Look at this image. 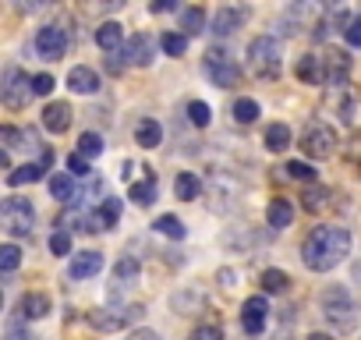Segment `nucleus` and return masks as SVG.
<instances>
[{
	"instance_id": "obj_25",
	"label": "nucleus",
	"mask_w": 361,
	"mask_h": 340,
	"mask_svg": "<svg viewBox=\"0 0 361 340\" xmlns=\"http://www.w3.org/2000/svg\"><path fill=\"white\" fill-rule=\"evenodd\" d=\"M173 192H177V199H185V202L199 199V178L192 174V170H180V174L173 178Z\"/></svg>"
},
{
	"instance_id": "obj_37",
	"label": "nucleus",
	"mask_w": 361,
	"mask_h": 340,
	"mask_svg": "<svg viewBox=\"0 0 361 340\" xmlns=\"http://www.w3.org/2000/svg\"><path fill=\"white\" fill-rule=\"evenodd\" d=\"M18 262H22V252H18L15 245H4V248H0V269H4V273H15Z\"/></svg>"
},
{
	"instance_id": "obj_26",
	"label": "nucleus",
	"mask_w": 361,
	"mask_h": 340,
	"mask_svg": "<svg viewBox=\"0 0 361 340\" xmlns=\"http://www.w3.org/2000/svg\"><path fill=\"white\" fill-rule=\"evenodd\" d=\"M50 195H54L57 202L71 206V202H75V181H71V174H54V178H50Z\"/></svg>"
},
{
	"instance_id": "obj_38",
	"label": "nucleus",
	"mask_w": 361,
	"mask_h": 340,
	"mask_svg": "<svg viewBox=\"0 0 361 340\" xmlns=\"http://www.w3.org/2000/svg\"><path fill=\"white\" fill-rule=\"evenodd\" d=\"M343 159H347L350 166H361V131H354V135L347 138V145H343Z\"/></svg>"
},
{
	"instance_id": "obj_32",
	"label": "nucleus",
	"mask_w": 361,
	"mask_h": 340,
	"mask_svg": "<svg viewBox=\"0 0 361 340\" xmlns=\"http://www.w3.org/2000/svg\"><path fill=\"white\" fill-rule=\"evenodd\" d=\"M152 227H156V231H159L163 238H173V241H180V238L188 234V231H185V224H180L177 217H170V213H166V217H159V220H156Z\"/></svg>"
},
{
	"instance_id": "obj_10",
	"label": "nucleus",
	"mask_w": 361,
	"mask_h": 340,
	"mask_svg": "<svg viewBox=\"0 0 361 340\" xmlns=\"http://www.w3.org/2000/svg\"><path fill=\"white\" fill-rule=\"evenodd\" d=\"M266 315H269V301L262 294H252L245 305H241V326L248 336H259L266 329Z\"/></svg>"
},
{
	"instance_id": "obj_24",
	"label": "nucleus",
	"mask_w": 361,
	"mask_h": 340,
	"mask_svg": "<svg viewBox=\"0 0 361 340\" xmlns=\"http://www.w3.org/2000/svg\"><path fill=\"white\" fill-rule=\"evenodd\" d=\"M262 142H266L269 152H283V149L290 145V128H287L283 121H276V124L266 128V138H262Z\"/></svg>"
},
{
	"instance_id": "obj_17",
	"label": "nucleus",
	"mask_w": 361,
	"mask_h": 340,
	"mask_svg": "<svg viewBox=\"0 0 361 340\" xmlns=\"http://www.w3.org/2000/svg\"><path fill=\"white\" fill-rule=\"evenodd\" d=\"M54 312V305H50V298L47 294H22V301H18V315L22 319H47Z\"/></svg>"
},
{
	"instance_id": "obj_7",
	"label": "nucleus",
	"mask_w": 361,
	"mask_h": 340,
	"mask_svg": "<svg viewBox=\"0 0 361 340\" xmlns=\"http://www.w3.org/2000/svg\"><path fill=\"white\" fill-rule=\"evenodd\" d=\"M29 96H36V92H32V78H29L22 68H8V71H4V85H0V99H4V107L22 110V107L29 103Z\"/></svg>"
},
{
	"instance_id": "obj_28",
	"label": "nucleus",
	"mask_w": 361,
	"mask_h": 340,
	"mask_svg": "<svg viewBox=\"0 0 361 340\" xmlns=\"http://www.w3.org/2000/svg\"><path fill=\"white\" fill-rule=\"evenodd\" d=\"M131 202H135V206H152V202H156V178H152V174L131 185Z\"/></svg>"
},
{
	"instance_id": "obj_46",
	"label": "nucleus",
	"mask_w": 361,
	"mask_h": 340,
	"mask_svg": "<svg viewBox=\"0 0 361 340\" xmlns=\"http://www.w3.org/2000/svg\"><path fill=\"white\" fill-rule=\"evenodd\" d=\"M103 64H106V71H110V75H121V71H124V64H128V57H124V54H106V61H103Z\"/></svg>"
},
{
	"instance_id": "obj_1",
	"label": "nucleus",
	"mask_w": 361,
	"mask_h": 340,
	"mask_svg": "<svg viewBox=\"0 0 361 340\" xmlns=\"http://www.w3.org/2000/svg\"><path fill=\"white\" fill-rule=\"evenodd\" d=\"M347 255H350V231L347 227H315L301 245V259L312 273H329Z\"/></svg>"
},
{
	"instance_id": "obj_29",
	"label": "nucleus",
	"mask_w": 361,
	"mask_h": 340,
	"mask_svg": "<svg viewBox=\"0 0 361 340\" xmlns=\"http://www.w3.org/2000/svg\"><path fill=\"white\" fill-rule=\"evenodd\" d=\"M231 114H234V121H238V124H252V121H259V114H262V110H259V103H255V99L241 96V99L234 103V110H231Z\"/></svg>"
},
{
	"instance_id": "obj_34",
	"label": "nucleus",
	"mask_w": 361,
	"mask_h": 340,
	"mask_svg": "<svg viewBox=\"0 0 361 340\" xmlns=\"http://www.w3.org/2000/svg\"><path fill=\"white\" fill-rule=\"evenodd\" d=\"M138 269H142V262H138L135 255H124V259L114 262V280H124V284H128V280L138 277Z\"/></svg>"
},
{
	"instance_id": "obj_19",
	"label": "nucleus",
	"mask_w": 361,
	"mask_h": 340,
	"mask_svg": "<svg viewBox=\"0 0 361 340\" xmlns=\"http://www.w3.org/2000/svg\"><path fill=\"white\" fill-rule=\"evenodd\" d=\"M294 75H298L305 85H326V78H322V57H312V54L298 57V68H294Z\"/></svg>"
},
{
	"instance_id": "obj_18",
	"label": "nucleus",
	"mask_w": 361,
	"mask_h": 340,
	"mask_svg": "<svg viewBox=\"0 0 361 340\" xmlns=\"http://www.w3.org/2000/svg\"><path fill=\"white\" fill-rule=\"evenodd\" d=\"M99 269H103V255H99V252H82V255H75V259H71V266H68V273H71L75 280L96 277Z\"/></svg>"
},
{
	"instance_id": "obj_13",
	"label": "nucleus",
	"mask_w": 361,
	"mask_h": 340,
	"mask_svg": "<svg viewBox=\"0 0 361 340\" xmlns=\"http://www.w3.org/2000/svg\"><path fill=\"white\" fill-rule=\"evenodd\" d=\"M245 18H248V8H241V4H227V8H220V11L213 15V32H216V36H231V32L241 29Z\"/></svg>"
},
{
	"instance_id": "obj_20",
	"label": "nucleus",
	"mask_w": 361,
	"mask_h": 340,
	"mask_svg": "<svg viewBox=\"0 0 361 340\" xmlns=\"http://www.w3.org/2000/svg\"><path fill=\"white\" fill-rule=\"evenodd\" d=\"M96 43H99V50H106V54H121L124 29H121L117 22H103V25L96 29Z\"/></svg>"
},
{
	"instance_id": "obj_12",
	"label": "nucleus",
	"mask_w": 361,
	"mask_h": 340,
	"mask_svg": "<svg viewBox=\"0 0 361 340\" xmlns=\"http://www.w3.org/2000/svg\"><path fill=\"white\" fill-rule=\"evenodd\" d=\"M347 75H350V57L347 54H326L322 57V78H326L329 89H343Z\"/></svg>"
},
{
	"instance_id": "obj_33",
	"label": "nucleus",
	"mask_w": 361,
	"mask_h": 340,
	"mask_svg": "<svg viewBox=\"0 0 361 340\" xmlns=\"http://www.w3.org/2000/svg\"><path fill=\"white\" fill-rule=\"evenodd\" d=\"M159 47H163V54H170V57H185L188 36H185V32H166V36L159 40Z\"/></svg>"
},
{
	"instance_id": "obj_52",
	"label": "nucleus",
	"mask_w": 361,
	"mask_h": 340,
	"mask_svg": "<svg viewBox=\"0 0 361 340\" xmlns=\"http://www.w3.org/2000/svg\"><path fill=\"white\" fill-rule=\"evenodd\" d=\"M354 277H357V280H361V262H357V266H354Z\"/></svg>"
},
{
	"instance_id": "obj_4",
	"label": "nucleus",
	"mask_w": 361,
	"mask_h": 340,
	"mask_svg": "<svg viewBox=\"0 0 361 340\" xmlns=\"http://www.w3.org/2000/svg\"><path fill=\"white\" fill-rule=\"evenodd\" d=\"M202 68H206L209 82L220 85V89H234V85L241 82V68L234 64V57H231L224 47H209L206 57H202Z\"/></svg>"
},
{
	"instance_id": "obj_41",
	"label": "nucleus",
	"mask_w": 361,
	"mask_h": 340,
	"mask_svg": "<svg viewBox=\"0 0 361 340\" xmlns=\"http://www.w3.org/2000/svg\"><path fill=\"white\" fill-rule=\"evenodd\" d=\"M50 252H54V255H71V234H68V231H54Z\"/></svg>"
},
{
	"instance_id": "obj_48",
	"label": "nucleus",
	"mask_w": 361,
	"mask_h": 340,
	"mask_svg": "<svg viewBox=\"0 0 361 340\" xmlns=\"http://www.w3.org/2000/svg\"><path fill=\"white\" fill-rule=\"evenodd\" d=\"M149 11H152V15H163V11H177V4H173V0H156Z\"/></svg>"
},
{
	"instance_id": "obj_49",
	"label": "nucleus",
	"mask_w": 361,
	"mask_h": 340,
	"mask_svg": "<svg viewBox=\"0 0 361 340\" xmlns=\"http://www.w3.org/2000/svg\"><path fill=\"white\" fill-rule=\"evenodd\" d=\"M128 340H159V333H156V329H135Z\"/></svg>"
},
{
	"instance_id": "obj_8",
	"label": "nucleus",
	"mask_w": 361,
	"mask_h": 340,
	"mask_svg": "<svg viewBox=\"0 0 361 340\" xmlns=\"http://www.w3.org/2000/svg\"><path fill=\"white\" fill-rule=\"evenodd\" d=\"M138 315H145L142 305H128V308H92L89 312V322L99 329V333H114V329H124L128 322H135Z\"/></svg>"
},
{
	"instance_id": "obj_15",
	"label": "nucleus",
	"mask_w": 361,
	"mask_h": 340,
	"mask_svg": "<svg viewBox=\"0 0 361 340\" xmlns=\"http://www.w3.org/2000/svg\"><path fill=\"white\" fill-rule=\"evenodd\" d=\"M43 128H47V131H54V135L68 131V128H71V107H68L64 99L47 103V110H43Z\"/></svg>"
},
{
	"instance_id": "obj_14",
	"label": "nucleus",
	"mask_w": 361,
	"mask_h": 340,
	"mask_svg": "<svg viewBox=\"0 0 361 340\" xmlns=\"http://www.w3.org/2000/svg\"><path fill=\"white\" fill-rule=\"evenodd\" d=\"M68 89H71V92H78V96H92V92L99 89V75H96L92 68L78 64V68H71V71H68Z\"/></svg>"
},
{
	"instance_id": "obj_42",
	"label": "nucleus",
	"mask_w": 361,
	"mask_h": 340,
	"mask_svg": "<svg viewBox=\"0 0 361 340\" xmlns=\"http://www.w3.org/2000/svg\"><path fill=\"white\" fill-rule=\"evenodd\" d=\"M4 340H29V333H25V326H22V315H11V319H8Z\"/></svg>"
},
{
	"instance_id": "obj_51",
	"label": "nucleus",
	"mask_w": 361,
	"mask_h": 340,
	"mask_svg": "<svg viewBox=\"0 0 361 340\" xmlns=\"http://www.w3.org/2000/svg\"><path fill=\"white\" fill-rule=\"evenodd\" d=\"M308 340H333V336H329V333H312Z\"/></svg>"
},
{
	"instance_id": "obj_11",
	"label": "nucleus",
	"mask_w": 361,
	"mask_h": 340,
	"mask_svg": "<svg viewBox=\"0 0 361 340\" xmlns=\"http://www.w3.org/2000/svg\"><path fill=\"white\" fill-rule=\"evenodd\" d=\"M152 54H156V36H149V32L131 36L128 47H124V57H128V64H135V68H149V64H152Z\"/></svg>"
},
{
	"instance_id": "obj_23",
	"label": "nucleus",
	"mask_w": 361,
	"mask_h": 340,
	"mask_svg": "<svg viewBox=\"0 0 361 340\" xmlns=\"http://www.w3.org/2000/svg\"><path fill=\"white\" fill-rule=\"evenodd\" d=\"M266 220H269L273 231H283V227H290V220H294V206H290L287 199H273L269 210H266Z\"/></svg>"
},
{
	"instance_id": "obj_30",
	"label": "nucleus",
	"mask_w": 361,
	"mask_h": 340,
	"mask_svg": "<svg viewBox=\"0 0 361 340\" xmlns=\"http://www.w3.org/2000/svg\"><path fill=\"white\" fill-rule=\"evenodd\" d=\"M326 199H329V192H326V188H319V185H312V188L301 195V206H305L308 213H322V210L329 206Z\"/></svg>"
},
{
	"instance_id": "obj_44",
	"label": "nucleus",
	"mask_w": 361,
	"mask_h": 340,
	"mask_svg": "<svg viewBox=\"0 0 361 340\" xmlns=\"http://www.w3.org/2000/svg\"><path fill=\"white\" fill-rule=\"evenodd\" d=\"M192 340H224V329L213 326V322H206V326H199V329L192 333Z\"/></svg>"
},
{
	"instance_id": "obj_21",
	"label": "nucleus",
	"mask_w": 361,
	"mask_h": 340,
	"mask_svg": "<svg viewBox=\"0 0 361 340\" xmlns=\"http://www.w3.org/2000/svg\"><path fill=\"white\" fill-rule=\"evenodd\" d=\"M135 142H138L142 149H156V145L163 142V128H159V121H152V117L138 121V124H135Z\"/></svg>"
},
{
	"instance_id": "obj_6",
	"label": "nucleus",
	"mask_w": 361,
	"mask_h": 340,
	"mask_svg": "<svg viewBox=\"0 0 361 340\" xmlns=\"http://www.w3.org/2000/svg\"><path fill=\"white\" fill-rule=\"evenodd\" d=\"M301 149L308 159H329L336 152V131L326 121H308L301 135Z\"/></svg>"
},
{
	"instance_id": "obj_31",
	"label": "nucleus",
	"mask_w": 361,
	"mask_h": 340,
	"mask_svg": "<svg viewBox=\"0 0 361 340\" xmlns=\"http://www.w3.org/2000/svg\"><path fill=\"white\" fill-rule=\"evenodd\" d=\"M259 284H262V291H266V294H280V291H287V284H290V280H287V273H283V269H266V273L259 277Z\"/></svg>"
},
{
	"instance_id": "obj_39",
	"label": "nucleus",
	"mask_w": 361,
	"mask_h": 340,
	"mask_svg": "<svg viewBox=\"0 0 361 340\" xmlns=\"http://www.w3.org/2000/svg\"><path fill=\"white\" fill-rule=\"evenodd\" d=\"M287 174L298 178V181H312V185H315V170H312L305 159H290V163H287Z\"/></svg>"
},
{
	"instance_id": "obj_2",
	"label": "nucleus",
	"mask_w": 361,
	"mask_h": 340,
	"mask_svg": "<svg viewBox=\"0 0 361 340\" xmlns=\"http://www.w3.org/2000/svg\"><path fill=\"white\" fill-rule=\"evenodd\" d=\"M248 64L259 78H276L283 68V43L276 36H255L248 43Z\"/></svg>"
},
{
	"instance_id": "obj_40",
	"label": "nucleus",
	"mask_w": 361,
	"mask_h": 340,
	"mask_svg": "<svg viewBox=\"0 0 361 340\" xmlns=\"http://www.w3.org/2000/svg\"><path fill=\"white\" fill-rule=\"evenodd\" d=\"M68 170H71L75 178H89V174H92V166H89V159H85L82 152H71V156H68Z\"/></svg>"
},
{
	"instance_id": "obj_9",
	"label": "nucleus",
	"mask_w": 361,
	"mask_h": 340,
	"mask_svg": "<svg viewBox=\"0 0 361 340\" xmlns=\"http://www.w3.org/2000/svg\"><path fill=\"white\" fill-rule=\"evenodd\" d=\"M64 50H68V32H64L61 25H43V29L36 32V54H39L43 61H61Z\"/></svg>"
},
{
	"instance_id": "obj_45",
	"label": "nucleus",
	"mask_w": 361,
	"mask_h": 340,
	"mask_svg": "<svg viewBox=\"0 0 361 340\" xmlns=\"http://www.w3.org/2000/svg\"><path fill=\"white\" fill-rule=\"evenodd\" d=\"M32 92H36V96H50V92H54V78H50V75H36V78H32Z\"/></svg>"
},
{
	"instance_id": "obj_3",
	"label": "nucleus",
	"mask_w": 361,
	"mask_h": 340,
	"mask_svg": "<svg viewBox=\"0 0 361 340\" xmlns=\"http://www.w3.org/2000/svg\"><path fill=\"white\" fill-rule=\"evenodd\" d=\"M0 224L11 238H29L32 234V224H36V213H32V202L29 199H18V195H8L0 202Z\"/></svg>"
},
{
	"instance_id": "obj_27",
	"label": "nucleus",
	"mask_w": 361,
	"mask_h": 340,
	"mask_svg": "<svg viewBox=\"0 0 361 340\" xmlns=\"http://www.w3.org/2000/svg\"><path fill=\"white\" fill-rule=\"evenodd\" d=\"M206 25V11L202 8H180V32L185 36H199Z\"/></svg>"
},
{
	"instance_id": "obj_43",
	"label": "nucleus",
	"mask_w": 361,
	"mask_h": 340,
	"mask_svg": "<svg viewBox=\"0 0 361 340\" xmlns=\"http://www.w3.org/2000/svg\"><path fill=\"white\" fill-rule=\"evenodd\" d=\"M0 138H4V149H15V145H22V142H25V131H18V128L4 124V128H0Z\"/></svg>"
},
{
	"instance_id": "obj_36",
	"label": "nucleus",
	"mask_w": 361,
	"mask_h": 340,
	"mask_svg": "<svg viewBox=\"0 0 361 340\" xmlns=\"http://www.w3.org/2000/svg\"><path fill=\"white\" fill-rule=\"evenodd\" d=\"M188 121H192L195 128H206V124H209V103L192 99V103H188Z\"/></svg>"
},
{
	"instance_id": "obj_22",
	"label": "nucleus",
	"mask_w": 361,
	"mask_h": 340,
	"mask_svg": "<svg viewBox=\"0 0 361 340\" xmlns=\"http://www.w3.org/2000/svg\"><path fill=\"white\" fill-rule=\"evenodd\" d=\"M43 174H47V166H43V163H22V166H15L11 174H8V185H11V188H22V185L39 181Z\"/></svg>"
},
{
	"instance_id": "obj_50",
	"label": "nucleus",
	"mask_w": 361,
	"mask_h": 340,
	"mask_svg": "<svg viewBox=\"0 0 361 340\" xmlns=\"http://www.w3.org/2000/svg\"><path fill=\"white\" fill-rule=\"evenodd\" d=\"M234 280H238L234 269H220V284H224V287H234Z\"/></svg>"
},
{
	"instance_id": "obj_16",
	"label": "nucleus",
	"mask_w": 361,
	"mask_h": 340,
	"mask_svg": "<svg viewBox=\"0 0 361 340\" xmlns=\"http://www.w3.org/2000/svg\"><path fill=\"white\" fill-rule=\"evenodd\" d=\"M121 220V199L117 195H103L99 210H92V231H106Z\"/></svg>"
},
{
	"instance_id": "obj_35",
	"label": "nucleus",
	"mask_w": 361,
	"mask_h": 340,
	"mask_svg": "<svg viewBox=\"0 0 361 340\" xmlns=\"http://www.w3.org/2000/svg\"><path fill=\"white\" fill-rule=\"evenodd\" d=\"M78 152H82L85 159H96V156L103 152V138H99L96 131H85V135L78 138Z\"/></svg>"
},
{
	"instance_id": "obj_47",
	"label": "nucleus",
	"mask_w": 361,
	"mask_h": 340,
	"mask_svg": "<svg viewBox=\"0 0 361 340\" xmlns=\"http://www.w3.org/2000/svg\"><path fill=\"white\" fill-rule=\"evenodd\" d=\"M343 40H347L350 47H361V15H357V18H354V22L347 25V32H343Z\"/></svg>"
},
{
	"instance_id": "obj_5",
	"label": "nucleus",
	"mask_w": 361,
	"mask_h": 340,
	"mask_svg": "<svg viewBox=\"0 0 361 340\" xmlns=\"http://www.w3.org/2000/svg\"><path fill=\"white\" fill-rule=\"evenodd\" d=\"M354 312H357V305L350 301L347 287H329V291L322 294V315H326L329 326H336L340 333H347V329L354 326Z\"/></svg>"
}]
</instances>
